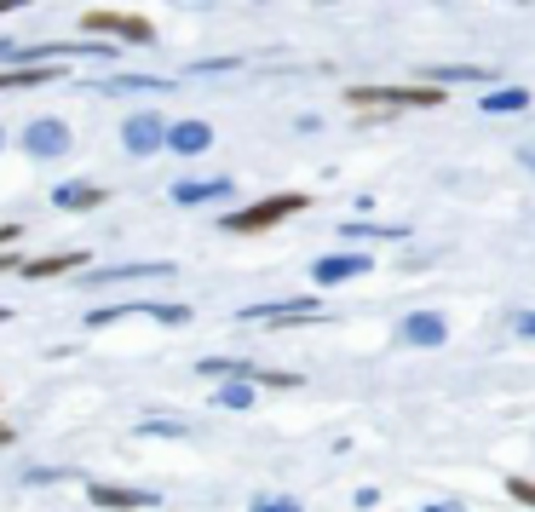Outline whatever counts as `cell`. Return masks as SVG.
<instances>
[{"label": "cell", "mask_w": 535, "mask_h": 512, "mask_svg": "<svg viewBox=\"0 0 535 512\" xmlns=\"http://www.w3.org/2000/svg\"><path fill=\"white\" fill-rule=\"evenodd\" d=\"M133 277H173V265L167 259H139V265H110V271H93V282L104 288V282H133Z\"/></svg>", "instance_id": "9a60e30c"}, {"label": "cell", "mask_w": 535, "mask_h": 512, "mask_svg": "<svg viewBox=\"0 0 535 512\" xmlns=\"http://www.w3.org/2000/svg\"><path fill=\"white\" fill-rule=\"evenodd\" d=\"M507 495H512V501H524V507H535V484H530V478H507Z\"/></svg>", "instance_id": "d4e9b609"}, {"label": "cell", "mask_w": 535, "mask_h": 512, "mask_svg": "<svg viewBox=\"0 0 535 512\" xmlns=\"http://www.w3.org/2000/svg\"><path fill=\"white\" fill-rule=\"evenodd\" d=\"M478 110L484 116H518V110H530V87H495V93L478 98Z\"/></svg>", "instance_id": "2e32d148"}, {"label": "cell", "mask_w": 535, "mask_h": 512, "mask_svg": "<svg viewBox=\"0 0 535 512\" xmlns=\"http://www.w3.org/2000/svg\"><path fill=\"white\" fill-rule=\"evenodd\" d=\"M0 271H24V254L18 248H0Z\"/></svg>", "instance_id": "484cf974"}, {"label": "cell", "mask_w": 535, "mask_h": 512, "mask_svg": "<svg viewBox=\"0 0 535 512\" xmlns=\"http://www.w3.org/2000/svg\"><path fill=\"white\" fill-rule=\"evenodd\" d=\"M121 144H127L133 156H156L167 144V121L156 116V110H139V116H127V127H121Z\"/></svg>", "instance_id": "8992f818"}, {"label": "cell", "mask_w": 535, "mask_h": 512, "mask_svg": "<svg viewBox=\"0 0 535 512\" xmlns=\"http://www.w3.org/2000/svg\"><path fill=\"white\" fill-rule=\"evenodd\" d=\"M196 369L208 374V380H259L254 363H242V357H202Z\"/></svg>", "instance_id": "d6986e66"}, {"label": "cell", "mask_w": 535, "mask_h": 512, "mask_svg": "<svg viewBox=\"0 0 535 512\" xmlns=\"http://www.w3.org/2000/svg\"><path fill=\"white\" fill-rule=\"evenodd\" d=\"M0 150H6V127H0Z\"/></svg>", "instance_id": "836d02e7"}, {"label": "cell", "mask_w": 535, "mask_h": 512, "mask_svg": "<svg viewBox=\"0 0 535 512\" xmlns=\"http://www.w3.org/2000/svg\"><path fill=\"white\" fill-rule=\"evenodd\" d=\"M397 340H403V346H443V340H449V323H443L438 311H409V317L397 323Z\"/></svg>", "instance_id": "ba28073f"}, {"label": "cell", "mask_w": 535, "mask_h": 512, "mask_svg": "<svg viewBox=\"0 0 535 512\" xmlns=\"http://www.w3.org/2000/svg\"><path fill=\"white\" fill-rule=\"evenodd\" d=\"M248 512H300V501H294V495H254Z\"/></svg>", "instance_id": "603a6c76"}, {"label": "cell", "mask_w": 535, "mask_h": 512, "mask_svg": "<svg viewBox=\"0 0 535 512\" xmlns=\"http://www.w3.org/2000/svg\"><path fill=\"white\" fill-rule=\"evenodd\" d=\"M305 208H311L305 190H277V196H265V202H254V208H231L225 213V231L259 236V231H271V225H282V219H294V213H305Z\"/></svg>", "instance_id": "7a4b0ae2"}, {"label": "cell", "mask_w": 535, "mask_h": 512, "mask_svg": "<svg viewBox=\"0 0 535 512\" xmlns=\"http://www.w3.org/2000/svg\"><path fill=\"white\" fill-rule=\"evenodd\" d=\"M41 81H64V64H18V70H0V93H24Z\"/></svg>", "instance_id": "4fadbf2b"}, {"label": "cell", "mask_w": 535, "mask_h": 512, "mask_svg": "<svg viewBox=\"0 0 535 512\" xmlns=\"http://www.w3.org/2000/svg\"><path fill=\"white\" fill-rule=\"evenodd\" d=\"M351 110H443V87L415 81V87H346Z\"/></svg>", "instance_id": "6da1fadb"}, {"label": "cell", "mask_w": 535, "mask_h": 512, "mask_svg": "<svg viewBox=\"0 0 535 512\" xmlns=\"http://www.w3.org/2000/svg\"><path fill=\"white\" fill-rule=\"evenodd\" d=\"M173 81L162 75H110V81H98V93H167Z\"/></svg>", "instance_id": "ffe728a7"}, {"label": "cell", "mask_w": 535, "mask_h": 512, "mask_svg": "<svg viewBox=\"0 0 535 512\" xmlns=\"http://www.w3.org/2000/svg\"><path fill=\"white\" fill-rule=\"evenodd\" d=\"M75 265H87L81 248H70V254H41V259H24V277H64Z\"/></svg>", "instance_id": "ac0fdd59"}, {"label": "cell", "mask_w": 535, "mask_h": 512, "mask_svg": "<svg viewBox=\"0 0 535 512\" xmlns=\"http://www.w3.org/2000/svg\"><path fill=\"white\" fill-rule=\"evenodd\" d=\"M52 202H58L64 213H87V208H98V202H110V190L93 185V179H70V185L52 190Z\"/></svg>", "instance_id": "8fae6325"}, {"label": "cell", "mask_w": 535, "mask_h": 512, "mask_svg": "<svg viewBox=\"0 0 535 512\" xmlns=\"http://www.w3.org/2000/svg\"><path fill=\"white\" fill-rule=\"evenodd\" d=\"M420 81H432V87H443V81H495V70H478V64H426V70H420Z\"/></svg>", "instance_id": "e0dca14e"}, {"label": "cell", "mask_w": 535, "mask_h": 512, "mask_svg": "<svg viewBox=\"0 0 535 512\" xmlns=\"http://www.w3.org/2000/svg\"><path fill=\"white\" fill-rule=\"evenodd\" d=\"M6 317H12V311H6V305H0V323H6Z\"/></svg>", "instance_id": "d6a6232c"}, {"label": "cell", "mask_w": 535, "mask_h": 512, "mask_svg": "<svg viewBox=\"0 0 535 512\" xmlns=\"http://www.w3.org/2000/svg\"><path fill=\"white\" fill-rule=\"evenodd\" d=\"M426 512H461V507H455V501H438V507H426Z\"/></svg>", "instance_id": "4dcf8cb0"}, {"label": "cell", "mask_w": 535, "mask_h": 512, "mask_svg": "<svg viewBox=\"0 0 535 512\" xmlns=\"http://www.w3.org/2000/svg\"><path fill=\"white\" fill-rule=\"evenodd\" d=\"M231 196V179H179L173 185V202L179 208H196V202H225Z\"/></svg>", "instance_id": "5bb4252c"}, {"label": "cell", "mask_w": 535, "mask_h": 512, "mask_svg": "<svg viewBox=\"0 0 535 512\" xmlns=\"http://www.w3.org/2000/svg\"><path fill=\"white\" fill-rule=\"evenodd\" d=\"M242 317L248 323H305V317H323V300L300 294V300H277V305H248Z\"/></svg>", "instance_id": "52a82bcc"}, {"label": "cell", "mask_w": 535, "mask_h": 512, "mask_svg": "<svg viewBox=\"0 0 535 512\" xmlns=\"http://www.w3.org/2000/svg\"><path fill=\"white\" fill-rule=\"evenodd\" d=\"M340 236L346 242H357V236H380V242H397V236H409L403 225H363V219H351V225H340Z\"/></svg>", "instance_id": "44dd1931"}, {"label": "cell", "mask_w": 535, "mask_h": 512, "mask_svg": "<svg viewBox=\"0 0 535 512\" xmlns=\"http://www.w3.org/2000/svg\"><path fill=\"white\" fill-rule=\"evenodd\" d=\"M18 144H24V156H35V162H58V156H70V127L58 116H35Z\"/></svg>", "instance_id": "277c9868"}, {"label": "cell", "mask_w": 535, "mask_h": 512, "mask_svg": "<svg viewBox=\"0 0 535 512\" xmlns=\"http://www.w3.org/2000/svg\"><path fill=\"white\" fill-rule=\"evenodd\" d=\"M18 236H24V231H18V225H0V248H12Z\"/></svg>", "instance_id": "83f0119b"}, {"label": "cell", "mask_w": 535, "mask_h": 512, "mask_svg": "<svg viewBox=\"0 0 535 512\" xmlns=\"http://www.w3.org/2000/svg\"><path fill=\"white\" fill-rule=\"evenodd\" d=\"M0 58H18V47H12V41H6V35H0Z\"/></svg>", "instance_id": "f1b7e54d"}, {"label": "cell", "mask_w": 535, "mask_h": 512, "mask_svg": "<svg viewBox=\"0 0 535 512\" xmlns=\"http://www.w3.org/2000/svg\"><path fill=\"white\" fill-rule=\"evenodd\" d=\"M87 495H93V507H104V512H144V507H156V495H150V489H127V484H93Z\"/></svg>", "instance_id": "9c48e42d"}, {"label": "cell", "mask_w": 535, "mask_h": 512, "mask_svg": "<svg viewBox=\"0 0 535 512\" xmlns=\"http://www.w3.org/2000/svg\"><path fill=\"white\" fill-rule=\"evenodd\" d=\"M139 432H150V438H185V426H179V420H144Z\"/></svg>", "instance_id": "cb8c5ba5"}, {"label": "cell", "mask_w": 535, "mask_h": 512, "mask_svg": "<svg viewBox=\"0 0 535 512\" xmlns=\"http://www.w3.org/2000/svg\"><path fill=\"white\" fill-rule=\"evenodd\" d=\"M524 167H530V173H535V150H524Z\"/></svg>", "instance_id": "1f68e13d"}, {"label": "cell", "mask_w": 535, "mask_h": 512, "mask_svg": "<svg viewBox=\"0 0 535 512\" xmlns=\"http://www.w3.org/2000/svg\"><path fill=\"white\" fill-rule=\"evenodd\" d=\"M363 271H369V254H328L311 265V282L334 288V282H351V277H363Z\"/></svg>", "instance_id": "30bf717a"}, {"label": "cell", "mask_w": 535, "mask_h": 512, "mask_svg": "<svg viewBox=\"0 0 535 512\" xmlns=\"http://www.w3.org/2000/svg\"><path fill=\"white\" fill-rule=\"evenodd\" d=\"M512 328H518L524 340H535V311H524V317H518V323H512Z\"/></svg>", "instance_id": "4316f807"}, {"label": "cell", "mask_w": 535, "mask_h": 512, "mask_svg": "<svg viewBox=\"0 0 535 512\" xmlns=\"http://www.w3.org/2000/svg\"><path fill=\"white\" fill-rule=\"evenodd\" d=\"M81 29H87V41H133V47H150L156 41V24L150 18H133V12H81Z\"/></svg>", "instance_id": "3957f363"}, {"label": "cell", "mask_w": 535, "mask_h": 512, "mask_svg": "<svg viewBox=\"0 0 535 512\" xmlns=\"http://www.w3.org/2000/svg\"><path fill=\"white\" fill-rule=\"evenodd\" d=\"M18 6H29V0H0V12H18Z\"/></svg>", "instance_id": "f546056e"}, {"label": "cell", "mask_w": 535, "mask_h": 512, "mask_svg": "<svg viewBox=\"0 0 535 512\" xmlns=\"http://www.w3.org/2000/svg\"><path fill=\"white\" fill-rule=\"evenodd\" d=\"M208 144H213L208 121H173V127H167V150H179V156H202Z\"/></svg>", "instance_id": "7c38bea8"}, {"label": "cell", "mask_w": 535, "mask_h": 512, "mask_svg": "<svg viewBox=\"0 0 535 512\" xmlns=\"http://www.w3.org/2000/svg\"><path fill=\"white\" fill-rule=\"evenodd\" d=\"M213 403H219V409H254V386L231 380V386H219V392H213Z\"/></svg>", "instance_id": "7402d4cb"}, {"label": "cell", "mask_w": 535, "mask_h": 512, "mask_svg": "<svg viewBox=\"0 0 535 512\" xmlns=\"http://www.w3.org/2000/svg\"><path fill=\"white\" fill-rule=\"evenodd\" d=\"M121 317H156V323H190V305H156V300H133V305H104V311H87V328L121 323Z\"/></svg>", "instance_id": "5b68a950"}]
</instances>
